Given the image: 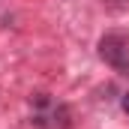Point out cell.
I'll return each instance as SVG.
<instances>
[{"label":"cell","instance_id":"cell-1","mask_svg":"<svg viewBox=\"0 0 129 129\" xmlns=\"http://www.w3.org/2000/svg\"><path fill=\"white\" fill-rule=\"evenodd\" d=\"M99 57L120 75H129V33L126 30H108L99 39Z\"/></svg>","mask_w":129,"mask_h":129},{"label":"cell","instance_id":"cell-2","mask_svg":"<svg viewBox=\"0 0 129 129\" xmlns=\"http://www.w3.org/2000/svg\"><path fill=\"white\" fill-rule=\"evenodd\" d=\"M123 111H126V114H129V93H126V96H123Z\"/></svg>","mask_w":129,"mask_h":129}]
</instances>
